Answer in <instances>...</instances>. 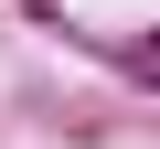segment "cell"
Segmentation results:
<instances>
[{"instance_id": "1", "label": "cell", "mask_w": 160, "mask_h": 149, "mask_svg": "<svg viewBox=\"0 0 160 149\" xmlns=\"http://www.w3.org/2000/svg\"><path fill=\"white\" fill-rule=\"evenodd\" d=\"M128 64H139V74H149V85H160V43H139V53H128Z\"/></svg>"}]
</instances>
